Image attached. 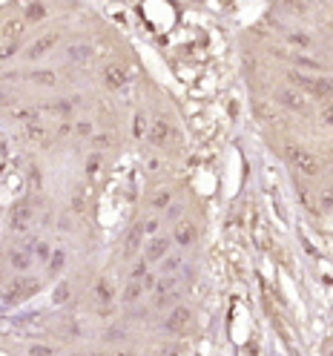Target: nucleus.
I'll list each match as a JSON object with an SVG mask.
<instances>
[{
    "label": "nucleus",
    "mask_w": 333,
    "mask_h": 356,
    "mask_svg": "<svg viewBox=\"0 0 333 356\" xmlns=\"http://www.w3.org/2000/svg\"><path fill=\"white\" fill-rule=\"evenodd\" d=\"M287 78L296 83V86H302L305 92H310L313 98H333V83L327 78H310V75H302V72L290 69Z\"/></svg>",
    "instance_id": "f257e3e1"
},
{
    "label": "nucleus",
    "mask_w": 333,
    "mask_h": 356,
    "mask_svg": "<svg viewBox=\"0 0 333 356\" xmlns=\"http://www.w3.org/2000/svg\"><path fill=\"white\" fill-rule=\"evenodd\" d=\"M284 155H287V158L293 161V164H296L305 175H316V172H319V164H316L313 155H307L305 150H299V147H293V144H287V147H284Z\"/></svg>",
    "instance_id": "f03ea898"
},
{
    "label": "nucleus",
    "mask_w": 333,
    "mask_h": 356,
    "mask_svg": "<svg viewBox=\"0 0 333 356\" xmlns=\"http://www.w3.org/2000/svg\"><path fill=\"white\" fill-rule=\"evenodd\" d=\"M37 285H26V282H20V279H15V282H9V285L3 287V304H18L20 299H26L29 293H35Z\"/></svg>",
    "instance_id": "7ed1b4c3"
},
{
    "label": "nucleus",
    "mask_w": 333,
    "mask_h": 356,
    "mask_svg": "<svg viewBox=\"0 0 333 356\" xmlns=\"http://www.w3.org/2000/svg\"><path fill=\"white\" fill-rule=\"evenodd\" d=\"M276 101H279L284 109H290V112H305L307 115V101L302 92H296V89H279L276 92Z\"/></svg>",
    "instance_id": "20e7f679"
},
{
    "label": "nucleus",
    "mask_w": 333,
    "mask_h": 356,
    "mask_svg": "<svg viewBox=\"0 0 333 356\" xmlns=\"http://www.w3.org/2000/svg\"><path fill=\"white\" fill-rule=\"evenodd\" d=\"M29 218H32V207H29L26 201H23V204H15V207H12L9 224H12V230H15V233H23V230H26Z\"/></svg>",
    "instance_id": "39448f33"
},
{
    "label": "nucleus",
    "mask_w": 333,
    "mask_h": 356,
    "mask_svg": "<svg viewBox=\"0 0 333 356\" xmlns=\"http://www.w3.org/2000/svg\"><path fill=\"white\" fill-rule=\"evenodd\" d=\"M187 322H190V310H187V307H176V310L166 316L164 328L170 330V333H181V330L187 328Z\"/></svg>",
    "instance_id": "423d86ee"
},
{
    "label": "nucleus",
    "mask_w": 333,
    "mask_h": 356,
    "mask_svg": "<svg viewBox=\"0 0 333 356\" xmlns=\"http://www.w3.org/2000/svg\"><path fill=\"white\" fill-rule=\"evenodd\" d=\"M141 236H144V224H138V227H132V230H130V236H127V244H123V256H127V258L138 253Z\"/></svg>",
    "instance_id": "0eeeda50"
},
{
    "label": "nucleus",
    "mask_w": 333,
    "mask_h": 356,
    "mask_svg": "<svg viewBox=\"0 0 333 356\" xmlns=\"http://www.w3.org/2000/svg\"><path fill=\"white\" fill-rule=\"evenodd\" d=\"M104 80H106V86L121 89L123 80H127V72H123L121 66H106V69H104Z\"/></svg>",
    "instance_id": "6e6552de"
},
{
    "label": "nucleus",
    "mask_w": 333,
    "mask_h": 356,
    "mask_svg": "<svg viewBox=\"0 0 333 356\" xmlns=\"http://www.w3.org/2000/svg\"><path fill=\"white\" fill-rule=\"evenodd\" d=\"M170 250V239H155L152 244H149V250H147V261H158V258H164V253Z\"/></svg>",
    "instance_id": "1a4fd4ad"
},
{
    "label": "nucleus",
    "mask_w": 333,
    "mask_h": 356,
    "mask_svg": "<svg viewBox=\"0 0 333 356\" xmlns=\"http://www.w3.org/2000/svg\"><path fill=\"white\" fill-rule=\"evenodd\" d=\"M55 43H58V35H44L35 46H32V49H29V58H40V55H44V52H49V49H52Z\"/></svg>",
    "instance_id": "9d476101"
},
{
    "label": "nucleus",
    "mask_w": 333,
    "mask_h": 356,
    "mask_svg": "<svg viewBox=\"0 0 333 356\" xmlns=\"http://www.w3.org/2000/svg\"><path fill=\"white\" fill-rule=\"evenodd\" d=\"M195 236H198V233H195V227H193V224H181V227L176 230V241L181 244V247L193 244V241H195Z\"/></svg>",
    "instance_id": "9b49d317"
},
{
    "label": "nucleus",
    "mask_w": 333,
    "mask_h": 356,
    "mask_svg": "<svg viewBox=\"0 0 333 356\" xmlns=\"http://www.w3.org/2000/svg\"><path fill=\"white\" fill-rule=\"evenodd\" d=\"M69 58L75 63H87L89 58H92V46H87V43H75V46H69Z\"/></svg>",
    "instance_id": "f8f14e48"
},
{
    "label": "nucleus",
    "mask_w": 333,
    "mask_h": 356,
    "mask_svg": "<svg viewBox=\"0 0 333 356\" xmlns=\"http://www.w3.org/2000/svg\"><path fill=\"white\" fill-rule=\"evenodd\" d=\"M166 132H170L166 121H164V118H158V121H155V126H152V144H158V147H161V144L166 141Z\"/></svg>",
    "instance_id": "ddd939ff"
},
{
    "label": "nucleus",
    "mask_w": 333,
    "mask_h": 356,
    "mask_svg": "<svg viewBox=\"0 0 333 356\" xmlns=\"http://www.w3.org/2000/svg\"><path fill=\"white\" fill-rule=\"evenodd\" d=\"M63 264H66V253H63V250H55L52 258H49V276H58Z\"/></svg>",
    "instance_id": "4468645a"
},
{
    "label": "nucleus",
    "mask_w": 333,
    "mask_h": 356,
    "mask_svg": "<svg viewBox=\"0 0 333 356\" xmlns=\"http://www.w3.org/2000/svg\"><path fill=\"white\" fill-rule=\"evenodd\" d=\"M23 20H9L6 26H3V37H9V40H15V37H20V32H23Z\"/></svg>",
    "instance_id": "2eb2a0df"
},
{
    "label": "nucleus",
    "mask_w": 333,
    "mask_h": 356,
    "mask_svg": "<svg viewBox=\"0 0 333 356\" xmlns=\"http://www.w3.org/2000/svg\"><path fill=\"white\" fill-rule=\"evenodd\" d=\"M87 196H89V187L78 190V193L72 196V210H75V213H84V210H87Z\"/></svg>",
    "instance_id": "dca6fc26"
},
{
    "label": "nucleus",
    "mask_w": 333,
    "mask_h": 356,
    "mask_svg": "<svg viewBox=\"0 0 333 356\" xmlns=\"http://www.w3.org/2000/svg\"><path fill=\"white\" fill-rule=\"evenodd\" d=\"M95 299L101 304H109L112 302V290H109V285L106 282H98V287H95Z\"/></svg>",
    "instance_id": "f3484780"
},
{
    "label": "nucleus",
    "mask_w": 333,
    "mask_h": 356,
    "mask_svg": "<svg viewBox=\"0 0 333 356\" xmlns=\"http://www.w3.org/2000/svg\"><path fill=\"white\" fill-rule=\"evenodd\" d=\"M9 261H12L15 267H18V270H26L32 258H29V253H23V250H15V253L9 256Z\"/></svg>",
    "instance_id": "a211bd4d"
},
{
    "label": "nucleus",
    "mask_w": 333,
    "mask_h": 356,
    "mask_svg": "<svg viewBox=\"0 0 333 356\" xmlns=\"http://www.w3.org/2000/svg\"><path fill=\"white\" fill-rule=\"evenodd\" d=\"M44 15H46V9L40 6V3H32L26 9V20L29 23H37V20H44Z\"/></svg>",
    "instance_id": "6ab92c4d"
},
{
    "label": "nucleus",
    "mask_w": 333,
    "mask_h": 356,
    "mask_svg": "<svg viewBox=\"0 0 333 356\" xmlns=\"http://www.w3.org/2000/svg\"><path fill=\"white\" fill-rule=\"evenodd\" d=\"M29 80H32V83L52 86V83H55V75H52V72H32V75H29Z\"/></svg>",
    "instance_id": "aec40b11"
},
{
    "label": "nucleus",
    "mask_w": 333,
    "mask_h": 356,
    "mask_svg": "<svg viewBox=\"0 0 333 356\" xmlns=\"http://www.w3.org/2000/svg\"><path fill=\"white\" fill-rule=\"evenodd\" d=\"M52 302L55 304H66V302H69V285H58V287H55Z\"/></svg>",
    "instance_id": "412c9836"
},
{
    "label": "nucleus",
    "mask_w": 333,
    "mask_h": 356,
    "mask_svg": "<svg viewBox=\"0 0 333 356\" xmlns=\"http://www.w3.org/2000/svg\"><path fill=\"white\" fill-rule=\"evenodd\" d=\"M141 290H144V287H141L138 282H132V285H127V290H123L121 299H123V302H135V299L141 296Z\"/></svg>",
    "instance_id": "4be33fe9"
},
{
    "label": "nucleus",
    "mask_w": 333,
    "mask_h": 356,
    "mask_svg": "<svg viewBox=\"0 0 333 356\" xmlns=\"http://www.w3.org/2000/svg\"><path fill=\"white\" fill-rule=\"evenodd\" d=\"M98 169H101V155H89V161H87V175H95Z\"/></svg>",
    "instance_id": "5701e85b"
},
{
    "label": "nucleus",
    "mask_w": 333,
    "mask_h": 356,
    "mask_svg": "<svg viewBox=\"0 0 333 356\" xmlns=\"http://www.w3.org/2000/svg\"><path fill=\"white\" fill-rule=\"evenodd\" d=\"M176 282H178V276H170V279H164V282H158V293L164 296L166 290H173V287H176Z\"/></svg>",
    "instance_id": "b1692460"
},
{
    "label": "nucleus",
    "mask_w": 333,
    "mask_h": 356,
    "mask_svg": "<svg viewBox=\"0 0 333 356\" xmlns=\"http://www.w3.org/2000/svg\"><path fill=\"white\" fill-rule=\"evenodd\" d=\"M26 135L32 138V141H40V138H46V132L40 129L37 124H29V129H26Z\"/></svg>",
    "instance_id": "393cba45"
},
{
    "label": "nucleus",
    "mask_w": 333,
    "mask_h": 356,
    "mask_svg": "<svg viewBox=\"0 0 333 356\" xmlns=\"http://www.w3.org/2000/svg\"><path fill=\"white\" fill-rule=\"evenodd\" d=\"M166 204H170V193H158V196L152 198V207H155V210H164Z\"/></svg>",
    "instance_id": "a878e982"
},
{
    "label": "nucleus",
    "mask_w": 333,
    "mask_h": 356,
    "mask_svg": "<svg viewBox=\"0 0 333 356\" xmlns=\"http://www.w3.org/2000/svg\"><path fill=\"white\" fill-rule=\"evenodd\" d=\"M92 141H95L98 150H104V147H112V135H95Z\"/></svg>",
    "instance_id": "bb28decb"
},
{
    "label": "nucleus",
    "mask_w": 333,
    "mask_h": 356,
    "mask_svg": "<svg viewBox=\"0 0 333 356\" xmlns=\"http://www.w3.org/2000/svg\"><path fill=\"white\" fill-rule=\"evenodd\" d=\"M18 118H20V121H29V124H35V121H37V112H35V109H20Z\"/></svg>",
    "instance_id": "cd10ccee"
},
{
    "label": "nucleus",
    "mask_w": 333,
    "mask_h": 356,
    "mask_svg": "<svg viewBox=\"0 0 333 356\" xmlns=\"http://www.w3.org/2000/svg\"><path fill=\"white\" fill-rule=\"evenodd\" d=\"M52 109H55V112H61L63 118L72 115V104H66V101H61V104H52Z\"/></svg>",
    "instance_id": "c85d7f7f"
},
{
    "label": "nucleus",
    "mask_w": 333,
    "mask_h": 356,
    "mask_svg": "<svg viewBox=\"0 0 333 356\" xmlns=\"http://www.w3.org/2000/svg\"><path fill=\"white\" fill-rule=\"evenodd\" d=\"M322 121H324L327 126H333V101H330V104H327V107L322 109Z\"/></svg>",
    "instance_id": "c756f323"
},
{
    "label": "nucleus",
    "mask_w": 333,
    "mask_h": 356,
    "mask_svg": "<svg viewBox=\"0 0 333 356\" xmlns=\"http://www.w3.org/2000/svg\"><path fill=\"white\" fill-rule=\"evenodd\" d=\"M290 43H299V46H305L307 49V46H310V37L307 35H290Z\"/></svg>",
    "instance_id": "7c9ffc66"
},
{
    "label": "nucleus",
    "mask_w": 333,
    "mask_h": 356,
    "mask_svg": "<svg viewBox=\"0 0 333 356\" xmlns=\"http://www.w3.org/2000/svg\"><path fill=\"white\" fill-rule=\"evenodd\" d=\"M178 264H181V256H170V258L164 261V270H176Z\"/></svg>",
    "instance_id": "2f4dec72"
},
{
    "label": "nucleus",
    "mask_w": 333,
    "mask_h": 356,
    "mask_svg": "<svg viewBox=\"0 0 333 356\" xmlns=\"http://www.w3.org/2000/svg\"><path fill=\"white\" fill-rule=\"evenodd\" d=\"M144 135V115H135V138Z\"/></svg>",
    "instance_id": "473e14b6"
},
{
    "label": "nucleus",
    "mask_w": 333,
    "mask_h": 356,
    "mask_svg": "<svg viewBox=\"0 0 333 356\" xmlns=\"http://www.w3.org/2000/svg\"><path fill=\"white\" fill-rule=\"evenodd\" d=\"M29 175H32V187H35V190H40V172H37V169L32 167V169H29Z\"/></svg>",
    "instance_id": "72a5a7b5"
},
{
    "label": "nucleus",
    "mask_w": 333,
    "mask_h": 356,
    "mask_svg": "<svg viewBox=\"0 0 333 356\" xmlns=\"http://www.w3.org/2000/svg\"><path fill=\"white\" fill-rule=\"evenodd\" d=\"M32 353H35V356H52L55 347H32Z\"/></svg>",
    "instance_id": "f704fd0d"
},
{
    "label": "nucleus",
    "mask_w": 333,
    "mask_h": 356,
    "mask_svg": "<svg viewBox=\"0 0 333 356\" xmlns=\"http://www.w3.org/2000/svg\"><path fill=\"white\" fill-rule=\"evenodd\" d=\"M155 230H158V221H155V218H149V221L144 224V233H149V236H152Z\"/></svg>",
    "instance_id": "c9c22d12"
},
{
    "label": "nucleus",
    "mask_w": 333,
    "mask_h": 356,
    "mask_svg": "<svg viewBox=\"0 0 333 356\" xmlns=\"http://www.w3.org/2000/svg\"><path fill=\"white\" fill-rule=\"evenodd\" d=\"M322 204H324V207H333V190H330V193L324 190V196H322Z\"/></svg>",
    "instance_id": "e433bc0d"
},
{
    "label": "nucleus",
    "mask_w": 333,
    "mask_h": 356,
    "mask_svg": "<svg viewBox=\"0 0 333 356\" xmlns=\"http://www.w3.org/2000/svg\"><path fill=\"white\" fill-rule=\"evenodd\" d=\"M141 276H147V264H138V267H135V273H132V279H141Z\"/></svg>",
    "instance_id": "4c0bfd02"
},
{
    "label": "nucleus",
    "mask_w": 333,
    "mask_h": 356,
    "mask_svg": "<svg viewBox=\"0 0 333 356\" xmlns=\"http://www.w3.org/2000/svg\"><path fill=\"white\" fill-rule=\"evenodd\" d=\"M299 63H305V66H310V69H319V63H316V61H307V58H299Z\"/></svg>",
    "instance_id": "58836bf2"
},
{
    "label": "nucleus",
    "mask_w": 333,
    "mask_h": 356,
    "mask_svg": "<svg viewBox=\"0 0 333 356\" xmlns=\"http://www.w3.org/2000/svg\"><path fill=\"white\" fill-rule=\"evenodd\" d=\"M37 256H40V258H49V247H46V244H40V247H37Z\"/></svg>",
    "instance_id": "ea45409f"
},
{
    "label": "nucleus",
    "mask_w": 333,
    "mask_h": 356,
    "mask_svg": "<svg viewBox=\"0 0 333 356\" xmlns=\"http://www.w3.org/2000/svg\"><path fill=\"white\" fill-rule=\"evenodd\" d=\"M9 55H15V46H6V49H0V58H9Z\"/></svg>",
    "instance_id": "a19ab883"
},
{
    "label": "nucleus",
    "mask_w": 333,
    "mask_h": 356,
    "mask_svg": "<svg viewBox=\"0 0 333 356\" xmlns=\"http://www.w3.org/2000/svg\"><path fill=\"white\" fill-rule=\"evenodd\" d=\"M78 135H89V124H78Z\"/></svg>",
    "instance_id": "79ce46f5"
},
{
    "label": "nucleus",
    "mask_w": 333,
    "mask_h": 356,
    "mask_svg": "<svg viewBox=\"0 0 333 356\" xmlns=\"http://www.w3.org/2000/svg\"><path fill=\"white\" fill-rule=\"evenodd\" d=\"M178 215H181V207L176 204V207H173V210H170V218H178Z\"/></svg>",
    "instance_id": "37998d69"
},
{
    "label": "nucleus",
    "mask_w": 333,
    "mask_h": 356,
    "mask_svg": "<svg viewBox=\"0 0 333 356\" xmlns=\"http://www.w3.org/2000/svg\"><path fill=\"white\" fill-rule=\"evenodd\" d=\"M152 285H155V279H152V276L147 273V276H144V287H152Z\"/></svg>",
    "instance_id": "c03bdc74"
},
{
    "label": "nucleus",
    "mask_w": 333,
    "mask_h": 356,
    "mask_svg": "<svg viewBox=\"0 0 333 356\" xmlns=\"http://www.w3.org/2000/svg\"><path fill=\"white\" fill-rule=\"evenodd\" d=\"M327 356H333V350H330V353H327Z\"/></svg>",
    "instance_id": "a18cd8bd"
},
{
    "label": "nucleus",
    "mask_w": 333,
    "mask_h": 356,
    "mask_svg": "<svg viewBox=\"0 0 333 356\" xmlns=\"http://www.w3.org/2000/svg\"><path fill=\"white\" fill-rule=\"evenodd\" d=\"M0 282H3V276H0Z\"/></svg>",
    "instance_id": "49530a36"
}]
</instances>
